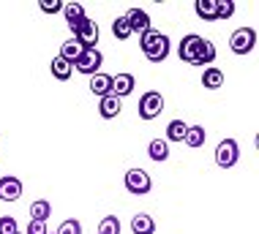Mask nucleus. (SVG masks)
I'll return each instance as SVG.
<instances>
[{
	"mask_svg": "<svg viewBox=\"0 0 259 234\" xmlns=\"http://www.w3.org/2000/svg\"><path fill=\"white\" fill-rule=\"evenodd\" d=\"M50 68H52V76H55L58 82H68V79H71V74H74V66H71L68 60H63L60 55L52 60V66H50Z\"/></svg>",
	"mask_w": 259,
	"mask_h": 234,
	"instance_id": "obj_18",
	"label": "nucleus"
},
{
	"mask_svg": "<svg viewBox=\"0 0 259 234\" xmlns=\"http://www.w3.org/2000/svg\"><path fill=\"white\" fill-rule=\"evenodd\" d=\"M50 215H52V204L47 202V199H36V202H30V221H50Z\"/></svg>",
	"mask_w": 259,
	"mask_h": 234,
	"instance_id": "obj_20",
	"label": "nucleus"
},
{
	"mask_svg": "<svg viewBox=\"0 0 259 234\" xmlns=\"http://www.w3.org/2000/svg\"><path fill=\"white\" fill-rule=\"evenodd\" d=\"M101 63H104V55L99 52V49H85V52H82V58L74 63V71L93 76V74H99Z\"/></svg>",
	"mask_w": 259,
	"mask_h": 234,
	"instance_id": "obj_7",
	"label": "nucleus"
},
{
	"mask_svg": "<svg viewBox=\"0 0 259 234\" xmlns=\"http://www.w3.org/2000/svg\"><path fill=\"white\" fill-rule=\"evenodd\" d=\"M112 35H115L117 41L131 38V27H128V22H125V17H117L115 22H112Z\"/></svg>",
	"mask_w": 259,
	"mask_h": 234,
	"instance_id": "obj_25",
	"label": "nucleus"
},
{
	"mask_svg": "<svg viewBox=\"0 0 259 234\" xmlns=\"http://www.w3.org/2000/svg\"><path fill=\"white\" fill-rule=\"evenodd\" d=\"M25 234H47V223L44 221H30L27 229H25Z\"/></svg>",
	"mask_w": 259,
	"mask_h": 234,
	"instance_id": "obj_31",
	"label": "nucleus"
},
{
	"mask_svg": "<svg viewBox=\"0 0 259 234\" xmlns=\"http://www.w3.org/2000/svg\"><path fill=\"white\" fill-rule=\"evenodd\" d=\"M22 196V180L19 177H0V202H17Z\"/></svg>",
	"mask_w": 259,
	"mask_h": 234,
	"instance_id": "obj_10",
	"label": "nucleus"
},
{
	"mask_svg": "<svg viewBox=\"0 0 259 234\" xmlns=\"http://www.w3.org/2000/svg\"><path fill=\"white\" fill-rule=\"evenodd\" d=\"M131 231L134 234H156V221L148 215V212H139L131 221Z\"/></svg>",
	"mask_w": 259,
	"mask_h": 234,
	"instance_id": "obj_15",
	"label": "nucleus"
},
{
	"mask_svg": "<svg viewBox=\"0 0 259 234\" xmlns=\"http://www.w3.org/2000/svg\"><path fill=\"white\" fill-rule=\"evenodd\" d=\"M55 234H82V223L76 221V218H68V221L60 223V229Z\"/></svg>",
	"mask_w": 259,
	"mask_h": 234,
	"instance_id": "obj_28",
	"label": "nucleus"
},
{
	"mask_svg": "<svg viewBox=\"0 0 259 234\" xmlns=\"http://www.w3.org/2000/svg\"><path fill=\"white\" fill-rule=\"evenodd\" d=\"M199 38H202V35H197V33H188V35H183V41L178 44V58L183 60V63H188V66L194 63V55H197Z\"/></svg>",
	"mask_w": 259,
	"mask_h": 234,
	"instance_id": "obj_11",
	"label": "nucleus"
},
{
	"mask_svg": "<svg viewBox=\"0 0 259 234\" xmlns=\"http://www.w3.org/2000/svg\"><path fill=\"white\" fill-rule=\"evenodd\" d=\"M194 9H197L199 19H205V22H215V0H197Z\"/></svg>",
	"mask_w": 259,
	"mask_h": 234,
	"instance_id": "obj_24",
	"label": "nucleus"
},
{
	"mask_svg": "<svg viewBox=\"0 0 259 234\" xmlns=\"http://www.w3.org/2000/svg\"><path fill=\"white\" fill-rule=\"evenodd\" d=\"M47 234H52V231H47Z\"/></svg>",
	"mask_w": 259,
	"mask_h": 234,
	"instance_id": "obj_32",
	"label": "nucleus"
},
{
	"mask_svg": "<svg viewBox=\"0 0 259 234\" xmlns=\"http://www.w3.org/2000/svg\"><path fill=\"white\" fill-rule=\"evenodd\" d=\"M17 231H19V226H17V221H14L11 215L0 218V234H17Z\"/></svg>",
	"mask_w": 259,
	"mask_h": 234,
	"instance_id": "obj_30",
	"label": "nucleus"
},
{
	"mask_svg": "<svg viewBox=\"0 0 259 234\" xmlns=\"http://www.w3.org/2000/svg\"><path fill=\"white\" fill-rule=\"evenodd\" d=\"M205 139H207V133H205V128H202V125H188L183 142L191 147V150H199V147L205 145Z\"/></svg>",
	"mask_w": 259,
	"mask_h": 234,
	"instance_id": "obj_21",
	"label": "nucleus"
},
{
	"mask_svg": "<svg viewBox=\"0 0 259 234\" xmlns=\"http://www.w3.org/2000/svg\"><path fill=\"white\" fill-rule=\"evenodd\" d=\"M235 14V0H215V19H229Z\"/></svg>",
	"mask_w": 259,
	"mask_h": 234,
	"instance_id": "obj_26",
	"label": "nucleus"
},
{
	"mask_svg": "<svg viewBox=\"0 0 259 234\" xmlns=\"http://www.w3.org/2000/svg\"><path fill=\"white\" fill-rule=\"evenodd\" d=\"M221 84H224V71H221V68L207 66L205 71H202V87H207V90H219Z\"/></svg>",
	"mask_w": 259,
	"mask_h": 234,
	"instance_id": "obj_17",
	"label": "nucleus"
},
{
	"mask_svg": "<svg viewBox=\"0 0 259 234\" xmlns=\"http://www.w3.org/2000/svg\"><path fill=\"white\" fill-rule=\"evenodd\" d=\"M213 60H215V46H213V41L199 38V46H197V55H194V63H191V66H197V68H207Z\"/></svg>",
	"mask_w": 259,
	"mask_h": 234,
	"instance_id": "obj_12",
	"label": "nucleus"
},
{
	"mask_svg": "<svg viewBox=\"0 0 259 234\" xmlns=\"http://www.w3.org/2000/svg\"><path fill=\"white\" fill-rule=\"evenodd\" d=\"M229 46H232L235 55H248L251 49L256 46V30L251 25H243L229 35Z\"/></svg>",
	"mask_w": 259,
	"mask_h": 234,
	"instance_id": "obj_4",
	"label": "nucleus"
},
{
	"mask_svg": "<svg viewBox=\"0 0 259 234\" xmlns=\"http://www.w3.org/2000/svg\"><path fill=\"white\" fill-rule=\"evenodd\" d=\"M123 182H125V191H128L131 196H145V194H150V188H153V180H150V174L145 172V169H128L123 177Z\"/></svg>",
	"mask_w": 259,
	"mask_h": 234,
	"instance_id": "obj_2",
	"label": "nucleus"
},
{
	"mask_svg": "<svg viewBox=\"0 0 259 234\" xmlns=\"http://www.w3.org/2000/svg\"><path fill=\"white\" fill-rule=\"evenodd\" d=\"M240 161V145L235 139H221V145L215 147V164L221 169H232Z\"/></svg>",
	"mask_w": 259,
	"mask_h": 234,
	"instance_id": "obj_6",
	"label": "nucleus"
},
{
	"mask_svg": "<svg viewBox=\"0 0 259 234\" xmlns=\"http://www.w3.org/2000/svg\"><path fill=\"white\" fill-rule=\"evenodd\" d=\"M123 17H125V22H128L131 33H139V35H142V33H148L150 27H153V25H150V14L145 11V9H128Z\"/></svg>",
	"mask_w": 259,
	"mask_h": 234,
	"instance_id": "obj_8",
	"label": "nucleus"
},
{
	"mask_svg": "<svg viewBox=\"0 0 259 234\" xmlns=\"http://www.w3.org/2000/svg\"><path fill=\"white\" fill-rule=\"evenodd\" d=\"M134 87H137L134 74H125V71H123V74H115V76H112V90H109V93L123 101L125 96H131V93H134Z\"/></svg>",
	"mask_w": 259,
	"mask_h": 234,
	"instance_id": "obj_9",
	"label": "nucleus"
},
{
	"mask_svg": "<svg viewBox=\"0 0 259 234\" xmlns=\"http://www.w3.org/2000/svg\"><path fill=\"white\" fill-rule=\"evenodd\" d=\"M82 52H85V46H82L76 38H68L66 44L60 46V58H63V60H68L71 66H74V63L82 58Z\"/></svg>",
	"mask_w": 259,
	"mask_h": 234,
	"instance_id": "obj_16",
	"label": "nucleus"
},
{
	"mask_svg": "<svg viewBox=\"0 0 259 234\" xmlns=\"http://www.w3.org/2000/svg\"><path fill=\"white\" fill-rule=\"evenodd\" d=\"M139 49H142V55L150 63H164L169 58V49H172L169 35H164V33H158L156 27H150L148 33L139 35Z\"/></svg>",
	"mask_w": 259,
	"mask_h": 234,
	"instance_id": "obj_1",
	"label": "nucleus"
},
{
	"mask_svg": "<svg viewBox=\"0 0 259 234\" xmlns=\"http://www.w3.org/2000/svg\"><path fill=\"white\" fill-rule=\"evenodd\" d=\"M186 131H188V125L183 123V120H172L169 125H166V145H169V142H183L186 139Z\"/></svg>",
	"mask_w": 259,
	"mask_h": 234,
	"instance_id": "obj_23",
	"label": "nucleus"
},
{
	"mask_svg": "<svg viewBox=\"0 0 259 234\" xmlns=\"http://www.w3.org/2000/svg\"><path fill=\"white\" fill-rule=\"evenodd\" d=\"M148 158L158 161V164H161V161H166V158H169V145H166L164 139H153L148 145Z\"/></svg>",
	"mask_w": 259,
	"mask_h": 234,
	"instance_id": "obj_22",
	"label": "nucleus"
},
{
	"mask_svg": "<svg viewBox=\"0 0 259 234\" xmlns=\"http://www.w3.org/2000/svg\"><path fill=\"white\" fill-rule=\"evenodd\" d=\"M109 90H112V76L109 74H104V71H99V74H93L90 76V93L93 96H109Z\"/></svg>",
	"mask_w": 259,
	"mask_h": 234,
	"instance_id": "obj_14",
	"label": "nucleus"
},
{
	"mask_svg": "<svg viewBox=\"0 0 259 234\" xmlns=\"http://www.w3.org/2000/svg\"><path fill=\"white\" fill-rule=\"evenodd\" d=\"M68 30L74 33V38L79 41V44L85 46V49H96V44H99V35H101V33H99V25H96L90 17L79 19V22L71 25Z\"/></svg>",
	"mask_w": 259,
	"mask_h": 234,
	"instance_id": "obj_3",
	"label": "nucleus"
},
{
	"mask_svg": "<svg viewBox=\"0 0 259 234\" xmlns=\"http://www.w3.org/2000/svg\"><path fill=\"white\" fill-rule=\"evenodd\" d=\"M38 9L44 14H60L63 11V0H41Z\"/></svg>",
	"mask_w": 259,
	"mask_h": 234,
	"instance_id": "obj_29",
	"label": "nucleus"
},
{
	"mask_svg": "<svg viewBox=\"0 0 259 234\" xmlns=\"http://www.w3.org/2000/svg\"><path fill=\"white\" fill-rule=\"evenodd\" d=\"M137 112H139L142 120H156L161 112H164V96H161L158 90H148V93L139 98Z\"/></svg>",
	"mask_w": 259,
	"mask_h": 234,
	"instance_id": "obj_5",
	"label": "nucleus"
},
{
	"mask_svg": "<svg viewBox=\"0 0 259 234\" xmlns=\"http://www.w3.org/2000/svg\"><path fill=\"white\" fill-rule=\"evenodd\" d=\"M17 234H22V231H17Z\"/></svg>",
	"mask_w": 259,
	"mask_h": 234,
	"instance_id": "obj_33",
	"label": "nucleus"
},
{
	"mask_svg": "<svg viewBox=\"0 0 259 234\" xmlns=\"http://www.w3.org/2000/svg\"><path fill=\"white\" fill-rule=\"evenodd\" d=\"M99 234H120V221L115 215H107L99 226Z\"/></svg>",
	"mask_w": 259,
	"mask_h": 234,
	"instance_id": "obj_27",
	"label": "nucleus"
},
{
	"mask_svg": "<svg viewBox=\"0 0 259 234\" xmlns=\"http://www.w3.org/2000/svg\"><path fill=\"white\" fill-rule=\"evenodd\" d=\"M60 14L66 17V25H68V27L88 17V14H85V6H82V3H63V11H60Z\"/></svg>",
	"mask_w": 259,
	"mask_h": 234,
	"instance_id": "obj_19",
	"label": "nucleus"
},
{
	"mask_svg": "<svg viewBox=\"0 0 259 234\" xmlns=\"http://www.w3.org/2000/svg\"><path fill=\"white\" fill-rule=\"evenodd\" d=\"M123 112V101L120 98H115V96H104V98H99V115L104 117V120H115L117 115Z\"/></svg>",
	"mask_w": 259,
	"mask_h": 234,
	"instance_id": "obj_13",
	"label": "nucleus"
}]
</instances>
